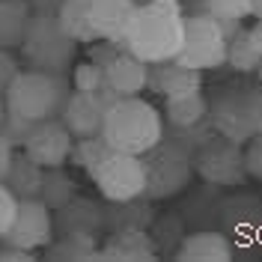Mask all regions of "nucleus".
<instances>
[{
  "instance_id": "1",
  "label": "nucleus",
  "mask_w": 262,
  "mask_h": 262,
  "mask_svg": "<svg viewBox=\"0 0 262 262\" xmlns=\"http://www.w3.org/2000/svg\"><path fill=\"white\" fill-rule=\"evenodd\" d=\"M185 30V9L179 0H146L137 3L128 33L119 48L131 51L143 63L176 60Z\"/></svg>"
},
{
  "instance_id": "2",
  "label": "nucleus",
  "mask_w": 262,
  "mask_h": 262,
  "mask_svg": "<svg viewBox=\"0 0 262 262\" xmlns=\"http://www.w3.org/2000/svg\"><path fill=\"white\" fill-rule=\"evenodd\" d=\"M101 137L111 149L131 152V155H146L164 137V122L155 104L143 101L140 96L116 98L107 107L101 122Z\"/></svg>"
},
{
  "instance_id": "3",
  "label": "nucleus",
  "mask_w": 262,
  "mask_h": 262,
  "mask_svg": "<svg viewBox=\"0 0 262 262\" xmlns=\"http://www.w3.org/2000/svg\"><path fill=\"white\" fill-rule=\"evenodd\" d=\"M69 98V86H66L63 75L54 72H42V69H21L15 81L6 90V111L15 116H24L30 122L39 119H51V116L63 114V104Z\"/></svg>"
},
{
  "instance_id": "4",
  "label": "nucleus",
  "mask_w": 262,
  "mask_h": 262,
  "mask_svg": "<svg viewBox=\"0 0 262 262\" xmlns=\"http://www.w3.org/2000/svg\"><path fill=\"white\" fill-rule=\"evenodd\" d=\"M143 158V173H146V200H170L182 194L191 179H194V158L185 143H170L158 140Z\"/></svg>"
},
{
  "instance_id": "5",
  "label": "nucleus",
  "mask_w": 262,
  "mask_h": 262,
  "mask_svg": "<svg viewBox=\"0 0 262 262\" xmlns=\"http://www.w3.org/2000/svg\"><path fill=\"white\" fill-rule=\"evenodd\" d=\"M75 51H78V42L63 30L57 15L30 18V27H27L24 42H21V54H24V60L33 69L63 75L72 66V60H75Z\"/></svg>"
},
{
  "instance_id": "6",
  "label": "nucleus",
  "mask_w": 262,
  "mask_h": 262,
  "mask_svg": "<svg viewBox=\"0 0 262 262\" xmlns=\"http://www.w3.org/2000/svg\"><path fill=\"white\" fill-rule=\"evenodd\" d=\"M209 122L214 134L247 143L253 134H262V90H221L209 104Z\"/></svg>"
},
{
  "instance_id": "7",
  "label": "nucleus",
  "mask_w": 262,
  "mask_h": 262,
  "mask_svg": "<svg viewBox=\"0 0 262 262\" xmlns=\"http://www.w3.org/2000/svg\"><path fill=\"white\" fill-rule=\"evenodd\" d=\"M176 63L200 69V72L221 69L227 63V27H224V21H217L209 9L185 15V30H182Z\"/></svg>"
},
{
  "instance_id": "8",
  "label": "nucleus",
  "mask_w": 262,
  "mask_h": 262,
  "mask_svg": "<svg viewBox=\"0 0 262 262\" xmlns=\"http://www.w3.org/2000/svg\"><path fill=\"white\" fill-rule=\"evenodd\" d=\"M191 158H194V173L214 188H238L247 182L242 143L227 140L224 134L200 140V146L191 152Z\"/></svg>"
},
{
  "instance_id": "9",
  "label": "nucleus",
  "mask_w": 262,
  "mask_h": 262,
  "mask_svg": "<svg viewBox=\"0 0 262 262\" xmlns=\"http://www.w3.org/2000/svg\"><path fill=\"white\" fill-rule=\"evenodd\" d=\"M90 179L96 182L98 194L107 203H125L134 196H143L146 191V173H143V158L111 149L101 161L90 170Z\"/></svg>"
},
{
  "instance_id": "10",
  "label": "nucleus",
  "mask_w": 262,
  "mask_h": 262,
  "mask_svg": "<svg viewBox=\"0 0 262 262\" xmlns=\"http://www.w3.org/2000/svg\"><path fill=\"white\" fill-rule=\"evenodd\" d=\"M54 209L48 203H42L39 196L30 200H18V212L12 217V227L6 229L3 242L15 250L33 253V250H45L54 238Z\"/></svg>"
},
{
  "instance_id": "11",
  "label": "nucleus",
  "mask_w": 262,
  "mask_h": 262,
  "mask_svg": "<svg viewBox=\"0 0 262 262\" xmlns=\"http://www.w3.org/2000/svg\"><path fill=\"white\" fill-rule=\"evenodd\" d=\"M72 146H75V134L66 128V122L60 116H51V119L33 122V128L21 149L36 164H42L48 170V167H63L72 158Z\"/></svg>"
},
{
  "instance_id": "12",
  "label": "nucleus",
  "mask_w": 262,
  "mask_h": 262,
  "mask_svg": "<svg viewBox=\"0 0 262 262\" xmlns=\"http://www.w3.org/2000/svg\"><path fill=\"white\" fill-rule=\"evenodd\" d=\"M116 93L114 90H98V93H83V90H75V93H69L63 104V114L60 119L66 122V128L75 134V140L78 137H96L101 134V122H104V114H107V107L116 101Z\"/></svg>"
},
{
  "instance_id": "13",
  "label": "nucleus",
  "mask_w": 262,
  "mask_h": 262,
  "mask_svg": "<svg viewBox=\"0 0 262 262\" xmlns=\"http://www.w3.org/2000/svg\"><path fill=\"white\" fill-rule=\"evenodd\" d=\"M104 69V86L114 90L119 98L125 96H140L146 90L149 81V63H143L140 57H134L131 51H116L107 63L101 66Z\"/></svg>"
},
{
  "instance_id": "14",
  "label": "nucleus",
  "mask_w": 262,
  "mask_h": 262,
  "mask_svg": "<svg viewBox=\"0 0 262 262\" xmlns=\"http://www.w3.org/2000/svg\"><path fill=\"white\" fill-rule=\"evenodd\" d=\"M54 227L60 232H75V235H93V238H98L107 229V224H104V209L98 203L75 196V200H69L66 206L57 209Z\"/></svg>"
},
{
  "instance_id": "15",
  "label": "nucleus",
  "mask_w": 262,
  "mask_h": 262,
  "mask_svg": "<svg viewBox=\"0 0 262 262\" xmlns=\"http://www.w3.org/2000/svg\"><path fill=\"white\" fill-rule=\"evenodd\" d=\"M146 86L164 93V98L182 96V93H194L203 90V72L182 66L176 60H164V63H149V81Z\"/></svg>"
},
{
  "instance_id": "16",
  "label": "nucleus",
  "mask_w": 262,
  "mask_h": 262,
  "mask_svg": "<svg viewBox=\"0 0 262 262\" xmlns=\"http://www.w3.org/2000/svg\"><path fill=\"white\" fill-rule=\"evenodd\" d=\"M158 247L152 242L149 229H111V235L101 245V259H116V262H143L155 259Z\"/></svg>"
},
{
  "instance_id": "17",
  "label": "nucleus",
  "mask_w": 262,
  "mask_h": 262,
  "mask_svg": "<svg viewBox=\"0 0 262 262\" xmlns=\"http://www.w3.org/2000/svg\"><path fill=\"white\" fill-rule=\"evenodd\" d=\"M134 9H137L134 0H96L93 3V27H96L98 39L122 45L131 18H134Z\"/></svg>"
},
{
  "instance_id": "18",
  "label": "nucleus",
  "mask_w": 262,
  "mask_h": 262,
  "mask_svg": "<svg viewBox=\"0 0 262 262\" xmlns=\"http://www.w3.org/2000/svg\"><path fill=\"white\" fill-rule=\"evenodd\" d=\"M176 259L182 262H227L232 259V245L224 232L214 229H200L182 238L176 247Z\"/></svg>"
},
{
  "instance_id": "19",
  "label": "nucleus",
  "mask_w": 262,
  "mask_h": 262,
  "mask_svg": "<svg viewBox=\"0 0 262 262\" xmlns=\"http://www.w3.org/2000/svg\"><path fill=\"white\" fill-rule=\"evenodd\" d=\"M164 114L170 119V125L179 131L200 128L209 119V98L203 96V90L194 93H182V96H170L164 104Z\"/></svg>"
},
{
  "instance_id": "20",
  "label": "nucleus",
  "mask_w": 262,
  "mask_h": 262,
  "mask_svg": "<svg viewBox=\"0 0 262 262\" xmlns=\"http://www.w3.org/2000/svg\"><path fill=\"white\" fill-rule=\"evenodd\" d=\"M42 179H45V167L42 164H36L21 149V152H15L12 155V164H9V173H6V185L12 188V194L18 196V200H30V196H39V191H42Z\"/></svg>"
},
{
  "instance_id": "21",
  "label": "nucleus",
  "mask_w": 262,
  "mask_h": 262,
  "mask_svg": "<svg viewBox=\"0 0 262 262\" xmlns=\"http://www.w3.org/2000/svg\"><path fill=\"white\" fill-rule=\"evenodd\" d=\"M33 9L27 0H0V48H21Z\"/></svg>"
},
{
  "instance_id": "22",
  "label": "nucleus",
  "mask_w": 262,
  "mask_h": 262,
  "mask_svg": "<svg viewBox=\"0 0 262 262\" xmlns=\"http://www.w3.org/2000/svg\"><path fill=\"white\" fill-rule=\"evenodd\" d=\"M93 3L96 0H63L60 6V24L75 42H96L98 33L93 27Z\"/></svg>"
},
{
  "instance_id": "23",
  "label": "nucleus",
  "mask_w": 262,
  "mask_h": 262,
  "mask_svg": "<svg viewBox=\"0 0 262 262\" xmlns=\"http://www.w3.org/2000/svg\"><path fill=\"white\" fill-rule=\"evenodd\" d=\"M45 259H101V245L93 235L60 232V238H51L45 247Z\"/></svg>"
},
{
  "instance_id": "24",
  "label": "nucleus",
  "mask_w": 262,
  "mask_h": 262,
  "mask_svg": "<svg viewBox=\"0 0 262 262\" xmlns=\"http://www.w3.org/2000/svg\"><path fill=\"white\" fill-rule=\"evenodd\" d=\"M111 206H114V209L104 212L107 229H149V224L155 221L149 203H143L140 196L125 200V203H111Z\"/></svg>"
},
{
  "instance_id": "25",
  "label": "nucleus",
  "mask_w": 262,
  "mask_h": 262,
  "mask_svg": "<svg viewBox=\"0 0 262 262\" xmlns=\"http://www.w3.org/2000/svg\"><path fill=\"white\" fill-rule=\"evenodd\" d=\"M78 196V185L72 176H66L63 167H48L45 170V179H42V191H39V200L48 203L51 209L57 212L60 206H66L69 200Z\"/></svg>"
},
{
  "instance_id": "26",
  "label": "nucleus",
  "mask_w": 262,
  "mask_h": 262,
  "mask_svg": "<svg viewBox=\"0 0 262 262\" xmlns=\"http://www.w3.org/2000/svg\"><path fill=\"white\" fill-rule=\"evenodd\" d=\"M259 51L253 48V42H250V33L238 24L235 30L227 36V63L235 69V72H256V66H259Z\"/></svg>"
},
{
  "instance_id": "27",
  "label": "nucleus",
  "mask_w": 262,
  "mask_h": 262,
  "mask_svg": "<svg viewBox=\"0 0 262 262\" xmlns=\"http://www.w3.org/2000/svg\"><path fill=\"white\" fill-rule=\"evenodd\" d=\"M149 235H152V242L158 250H176L182 245V238H185V232H182V221L176 214H167V217H155L152 224H149Z\"/></svg>"
},
{
  "instance_id": "28",
  "label": "nucleus",
  "mask_w": 262,
  "mask_h": 262,
  "mask_svg": "<svg viewBox=\"0 0 262 262\" xmlns=\"http://www.w3.org/2000/svg\"><path fill=\"white\" fill-rule=\"evenodd\" d=\"M107 152H111V146H107V140L101 134H96V137H78L75 146H72V161L90 173Z\"/></svg>"
},
{
  "instance_id": "29",
  "label": "nucleus",
  "mask_w": 262,
  "mask_h": 262,
  "mask_svg": "<svg viewBox=\"0 0 262 262\" xmlns=\"http://www.w3.org/2000/svg\"><path fill=\"white\" fill-rule=\"evenodd\" d=\"M206 9L217 21H245L253 9V0H206Z\"/></svg>"
},
{
  "instance_id": "30",
  "label": "nucleus",
  "mask_w": 262,
  "mask_h": 262,
  "mask_svg": "<svg viewBox=\"0 0 262 262\" xmlns=\"http://www.w3.org/2000/svg\"><path fill=\"white\" fill-rule=\"evenodd\" d=\"M72 83H75V90H83V93H98V90H104V69L93 60L75 66Z\"/></svg>"
},
{
  "instance_id": "31",
  "label": "nucleus",
  "mask_w": 262,
  "mask_h": 262,
  "mask_svg": "<svg viewBox=\"0 0 262 262\" xmlns=\"http://www.w3.org/2000/svg\"><path fill=\"white\" fill-rule=\"evenodd\" d=\"M30 128H33L30 119L15 116V114H9V111H6L3 122H0V137H3L12 149H21V146H24V140H27V134H30Z\"/></svg>"
},
{
  "instance_id": "32",
  "label": "nucleus",
  "mask_w": 262,
  "mask_h": 262,
  "mask_svg": "<svg viewBox=\"0 0 262 262\" xmlns=\"http://www.w3.org/2000/svg\"><path fill=\"white\" fill-rule=\"evenodd\" d=\"M242 155H245L247 179L262 182V134H253L247 143H242Z\"/></svg>"
},
{
  "instance_id": "33",
  "label": "nucleus",
  "mask_w": 262,
  "mask_h": 262,
  "mask_svg": "<svg viewBox=\"0 0 262 262\" xmlns=\"http://www.w3.org/2000/svg\"><path fill=\"white\" fill-rule=\"evenodd\" d=\"M18 212V196L12 194V188L0 179V238L6 235V229L12 227V217Z\"/></svg>"
},
{
  "instance_id": "34",
  "label": "nucleus",
  "mask_w": 262,
  "mask_h": 262,
  "mask_svg": "<svg viewBox=\"0 0 262 262\" xmlns=\"http://www.w3.org/2000/svg\"><path fill=\"white\" fill-rule=\"evenodd\" d=\"M18 72H21V69H18L12 51L0 48V96H6V90H9V83L15 81Z\"/></svg>"
},
{
  "instance_id": "35",
  "label": "nucleus",
  "mask_w": 262,
  "mask_h": 262,
  "mask_svg": "<svg viewBox=\"0 0 262 262\" xmlns=\"http://www.w3.org/2000/svg\"><path fill=\"white\" fill-rule=\"evenodd\" d=\"M27 3L36 15H60V6H63V0H27Z\"/></svg>"
},
{
  "instance_id": "36",
  "label": "nucleus",
  "mask_w": 262,
  "mask_h": 262,
  "mask_svg": "<svg viewBox=\"0 0 262 262\" xmlns=\"http://www.w3.org/2000/svg\"><path fill=\"white\" fill-rule=\"evenodd\" d=\"M12 155H15V149H12L6 140H3V137H0V179H6L9 164H12Z\"/></svg>"
},
{
  "instance_id": "37",
  "label": "nucleus",
  "mask_w": 262,
  "mask_h": 262,
  "mask_svg": "<svg viewBox=\"0 0 262 262\" xmlns=\"http://www.w3.org/2000/svg\"><path fill=\"white\" fill-rule=\"evenodd\" d=\"M247 33H250V42H253V48L259 51V57H262V18H259V21H256V24H253Z\"/></svg>"
},
{
  "instance_id": "38",
  "label": "nucleus",
  "mask_w": 262,
  "mask_h": 262,
  "mask_svg": "<svg viewBox=\"0 0 262 262\" xmlns=\"http://www.w3.org/2000/svg\"><path fill=\"white\" fill-rule=\"evenodd\" d=\"M253 18H262V0H253V9H250Z\"/></svg>"
},
{
  "instance_id": "39",
  "label": "nucleus",
  "mask_w": 262,
  "mask_h": 262,
  "mask_svg": "<svg viewBox=\"0 0 262 262\" xmlns=\"http://www.w3.org/2000/svg\"><path fill=\"white\" fill-rule=\"evenodd\" d=\"M3 116H6V101H3V96H0V122H3Z\"/></svg>"
},
{
  "instance_id": "40",
  "label": "nucleus",
  "mask_w": 262,
  "mask_h": 262,
  "mask_svg": "<svg viewBox=\"0 0 262 262\" xmlns=\"http://www.w3.org/2000/svg\"><path fill=\"white\" fill-rule=\"evenodd\" d=\"M256 75H259V81H262V60H259V66H256Z\"/></svg>"
},
{
  "instance_id": "41",
  "label": "nucleus",
  "mask_w": 262,
  "mask_h": 262,
  "mask_svg": "<svg viewBox=\"0 0 262 262\" xmlns=\"http://www.w3.org/2000/svg\"><path fill=\"white\" fill-rule=\"evenodd\" d=\"M179 3H196V0H179Z\"/></svg>"
},
{
  "instance_id": "42",
  "label": "nucleus",
  "mask_w": 262,
  "mask_h": 262,
  "mask_svg": "<svg viewBox=\"0 0 262 262\" xmlns=\"http://www.w3.org/2000/svg\"><path fill=\"white\" fill-rule=\"evenodd\" d=\"M134 3H146V0H134Z\"/></svg>"
}]
</instances>
